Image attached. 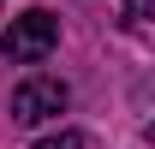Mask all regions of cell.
I'll use <instances>...</instances> for the list:
<instances>
[{
    "label": "cell",
    "mask_w": 155,
    "mask_h": 149,
    "mask_svg": "<svg viewBox=\"0 0 155 149\" xmlns=\"http://www.w3.org/2000/svg\"><path fill=\"white\" fill-rule=\"evenodd\" d=\"M0 48H6V60H18V66H36V60H48L60 48V18L42 12V6H30V12H18V18L6 24Z\"/></svg>",
    "instance_id": "1"
},
{
    "label": "cell",
    "mask_w": 155,
    "mask_h": 149,
    "mask_svg": "<svg viewBox=\"0 0 155 149\" xmlns=\"http://www.w3.org/2000/svg\"><path fill=\"white\" fill-rule=\"evenodd\" d=\"M66 101H72V90L60 78H24L18 90H12V119L18 125H42V119L66 113Z\"/></svg>",
    "instance_id": "2"
},
{
    "label": "cell",
    "mask_w": 155,
    "mask_h": 149,
    "mask_svg": "<svg viewBox=\"0 0 155 149\" xmlns=\"http://www.w3.org/2000/svg\"><path fill=\"white\" fill-rule=\"evenodd\" d=\"M36 149H84V131H54V137H42Z\"/></svg>",
    "instance_id": "3"
},
{
    "label": "cell",
    "mask_w": 155,
    "mask_h": 149,
    "mask_svg": "<svg viewBox=\"0 0 155 149\" xmlns=\"http://www.w3.org/2000/svg\"><path fill=\"white\" fill-rule=\"evenodd\" d=\"M125 18H131V24H137V18H149V0H125Z\"/></svg>",
    "instance_id": "4"
}]
</instances>
